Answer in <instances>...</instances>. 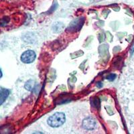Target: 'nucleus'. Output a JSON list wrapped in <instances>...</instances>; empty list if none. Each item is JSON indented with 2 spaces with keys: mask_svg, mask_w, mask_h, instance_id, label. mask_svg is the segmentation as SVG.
I'll return each mask as SVG.
<instances>
[{
  "mask_svg": "<svg viewBox=\"0 0 134 134\" xmlns=\"http://www.w3.org/2000/svg\"><path fill=\"white\" fill-rule=\"evenodd\" d=\"M66 120V117L64 113L58 112L50 116L47 121V123L52 127H58L64 124Z\"/></svg>",
  "mask_w": 134,
  "mask_h": 134,
  "instance_id": "obj_1",
  "label": "nucleus"
},
{
  "mask_svg": "<svg viewBox=\"0 0 134 134\" xmlns=\"http://www.w3.org/2000/svg\"><path fill=\"white\" fill-rule=\"evenodd\" d=\"M36 54L33 50H27L24 52L21 56V60L22 63L30 64L35 60Z\"/></svg>",
  "mask_w": 134,
  "mask_h": 134,
  "instance_id": "obj_2",
  "label": "nucleus"
},
{
  "mask_svg": "<svg viewBox=\"0 0 134 134\" xmlns=\"http://www.w3.org/2000/svg\"><path fill=\"white\" fill-rule=\"evenodd\" d=\"M82 126L87 130H93L96 126V122L91 117H87L82 121Z\"/></svg>",
  "mask_w": 134,
  "mask_h": 134,
  "instance_id": "obj_3",
  "label": "nucleus"
},
{
  "mask_svg": "<svg viewBox=\"0 0 134 134\" xmlns=\"http://www.w3.org/2000/svg\"><path fill=\"white\" fill-rule=\"evenodd\" d=\"M82 24H83V19H81V20H76L74 21H72L69 27V30H71L72 32H75V31L79 30V29L82 27Z\"/></svg>",
  "mask_w": 134,
  "mask_h": 134,
  "instance_id": "obj_4",
  "label": "nucleus"
},
{
  "mask_svg": "<svg viewBox=\"0 0 134 134\" xmlns=\"http://www.w3.org/2000/svg\"><path fill=\"white\" fill-rule=\"evenodd\" d=\"M9 91L7 88H1L0 89V106L5 101L7 98L9 97Z\"/></svg>",
  "mask_w": 134,
  "mask_h": 134,
  "instance_id": "obj_5",
  "label": "nucleus"
},
{
  "mask_svg": "<svg viewBox=\"0 0 134 134\" xmlns=\"http://www.w3.org/2000/svg\"><path fill=\"white\" fill-rule=\"evenodd\" d=\"M35 84L34 81H29L26 82V85H25V87L27 90L28 91H32L34 88V85Z\"/></svg>",
  "mask_w": 134,
  "mask_h": 134,
  "instance_id": "obj_6",
  "label": "nucleus"
},
{
  "mask_svg": "<svg viewBox=\"0 0 134 134\" xmlns=\"http://www.w3.org/2000/svg\"><path fill=\"white\" fill-rule=\"evenodd\" d=\"M60 25V24L58 23V24H56L53 26V29H54V32H58L61 30V29H62V28H63V27H59Z\"/></svg>",
  "mask_w": 134,
  "mask_h": 134,
  "instance_id": "obj_7",
  "label": "nucleus"
},
{
  "mask_svg": "<svg viewBox=\"0 0 134 134\" xmlns=\"http://www.w3.org/2000/svg\"><path fill=\"white\" fill-rule=\"evenodd\" d=\"M116 77V75H115V74H111V75H109V76H107V79H108L109 81H113V80L115 79Z\"/></svg>",
  "mask_w": 134,
  "mask_h": 134,
  "instance_id": "obj_8",
  "label": "nucleus"
},
{
  "mask_svg": "<svg viewBox=\"0 0 134 134\" xmlns=\"http://www.w3.org/2000/svg\"><path fill=\"white\" fill-rule=\"evenodd\" d=\"M2 76H3V74H2V70H1V69H0V79L2 77Z\"/></svg>",
  "mask_w": 134,
  "mask_h": 134,
  "instance_id": "obj_9",
  "label": "nucleus"
}]
</instances>
